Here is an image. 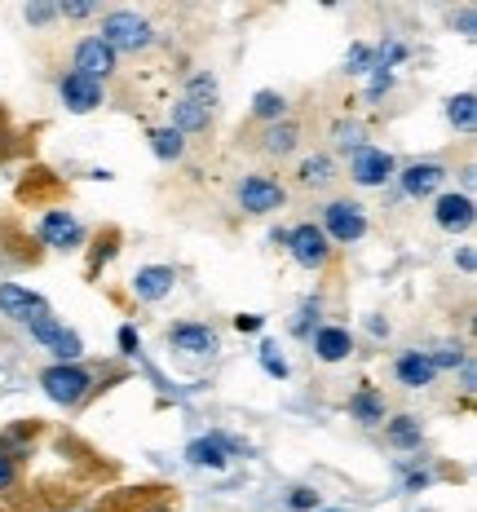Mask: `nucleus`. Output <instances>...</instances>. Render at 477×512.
Returning a JSON list of instances; mask_svg holds the SVG:
<instances>
[{
    "instance_id": "f257e3e1",
    "label": "nucleus",
    "mask_w": 477,
    "mask_h": 512,
    "mask_svg": "<svg viewBox=\"0 0 477 512\" xmlns=\"http://www.w3.org/2000/svg\"><path fill=\"white\" fill-rule=\"evenodd\" d=\"M98 40L115 53V58H120V53H142V49L155 45V27L146 23L142 14H133V9H115V14L102 18Z\"/></svg>"
},
{
    "instance_id": "f03ea898",
    "label": "nucleus",
    "mask_w": 477,
    "mask_h": 512,
    "mask_svg": "<svg viewBox=\"0 0 477 512\" xmlns=\"http://www.w3.org/2000/svg\"><path fill=\"white\" fill-rule=\"evenodd\" d=\"M40 389H45L49 402H58V407H80L93 393V371H84L80 362H53V367L40 371Z\"/></svg>"
},
{
    "instance_id": "7ed1b4c3",
    "label": "nucleus",
    "mask_w": 477,
    "mask_h": 512,
    "mask_svg": "<svg viewBox=\"0 0 477 512\" xmlns=\"http://www.w3.org/2000/svg\"><path fill=\"white\" fill-rule=\"evenodd\" d=\"M318 230L327 234V243H341V248H349V243H358L367 234V208L354 204V199H332V204L323 208V221H318Z\"/></svg>"
},
{
    "instance_id": "20e7f679",
    "label": "nucleus",
    "mask_w": 477,
    "mask_h": 512,
    "mask_svg": "<svg viewBox=\"0 0 477 512\" xmlns=\"http://www.w3.org/2000/svg\"><path fill=\"white\" fill-rule=\"evenodd\" d=\"M283 248L292 252V261L301 265V270H327L336 256V248L327 243V234L318 230L314 221H301L296 230H288V243H283Z\"/></svg>"
},
{
    "instance_id": "39448f33",
    "label": "nucleus",
    "mask_w": 477,
    "mask_h": 512,
    "mask_svg": "<svg viewBox=\"0 0 477 512\" xmlns=\"http://www.w3.org/2000/svg\"><path fill=\"white\" fill-rule=\"evenodd\" d=\"M283 204H288V190L279 186L274 177L265 173H248L239 181V208L252 212V217H265V212H279Z\"/></svg>"
},
{
    "instance_id": "423d86ee",
    "label": "nucleus",
    "mask_w": 477,
    "mask_h": 512,
    "mask_svg": "<svg viewBox=\"0 0 477 512\" xmlns=\"http://www.w3.org/2000/svg\"><path fill=\"white\" fill-rule=\"evenodd\" d=\"M349 177H354L358 186H385V181L398 177V159L389 151H380V146H358V151L349 155Z\"/></svg>"
},
{
    "instance_id": "0eeeda50",
    "label": "nucleus",
    "mask_w": 477,
    "mask_h": 512,
    "mask_svg": "<svg viewBox=\"0 0 477 512\" xmlns=\"http://www.w3.org/2000/svg\"><path fill=\"white\" fill-rule=\"evenodd\" d=\"M58 98H62V106H67L71 115H89V111H98V106L106 102V89L98 80L80 76V71H67V76H58Z\"/></svg>"
},
{
    "instance_id": "6e6552de",
    "label": "nucleus",
    "mask_w": 477,
    "mask_h": 512,
    "mask_svg": "<svg viewBox=\"0 0 477 512\" xmlns=\"http://www.w3.org/2000/svg\"><path fill=\"white\" fill-rule=\"evenodd\" d=\"M71 62H76L71 71H80V76H89V80H98V84L120 71V58H115V53L106 49L98 36H84L80 45H76V53H71Z\"/></svg>"
},
{
    "instance_id": "1a4fd4ad",
    "label": "nucleus",
    "mask_w": 477,
    "mask_h": 512,
    "mask_svg": "<svg viewBox=\"0 0 477 512\" xmlns=\"http://www.w3.org/2000/svg\"><path fill=\"white\" fill-rule=\"evenodd\" d=\"M168 349L182 358H212L217 354V332L208 323H177L168 327Z\"/></svg>"
},
{
    "instance_id": "9d476101",
    "label": "nucleus",
    "mask_w": 477,
    "mask_h": 512,
    "mask_svg": "<svg viewBox=\"0 0 477 512\" xmlns=\"http://www.w3.org/2000/svg\"><path fill=\"white\" fill-rule=\"evenodd\" d=\"M473 217H477V212H473V195H469V190H460V195H455V190H442L438 204H433V221H438L447 234L473 230Z\"/></svg>"
},
{
    "instance_id": "9b49d317",
    "label": "nucleus",
    "mask_w": 477,
    "mask_h": 512,
    "mask_svg": "<svg viewBox=\"0 0 477 512\" xmlns=\"http://www.w3.org/2000/svg\"><path fill=\"white\" fill-rule=\"evenodd\" d=\"M36 234H40V243L45 248H58V252H71V248H80L84 243V226L71 212H45L40 217V226H36Z\"/></svg>"
},
{
    "instance_id": "f8f14e48",
    "label": "nucleus",
    "mask_w": 477,
    "mask_h": 512,
    "mask_svg": "<svg viewBox=\"0 0 477 512\" xmlns=\"http://www.w3.org/2000/svg\"><path fill=\"white\" fill-rule=\"evenodd\" d=\"M398 186H402V195H411V199H433L442 186H447V168L433 164V159H424V164H407L398 173Z\"/></svg>"
},
{
    "instance_id": "ddd939ff",
    "label": "nucleus",
    "mask_w": 477,
    "mask_h": 512,
    "mask_svg": "<svg viewBox=\"0 0 477 512\" xmlns=\"http://www.w3.org/2000/svg\"><path fill=\"white\" fill-rule=\"evenodd\" d=\"M49 301L40 292H31L23 283H0V314L5 318H18V323H27V318L45 314Z\"/></svg>"
},
{
    "instance_id": "4468645a",
    "label": "nucleus",
    "mask_w": 477,
    "mask_h": 512,
    "mask_svg": "<svg viewBox=\"0 0 477 512\" xmlns=\"http://www.w3.org/2000/svg\"><path fill=\"white\" fill-rule=\"evenodd\" d=\"M173 287H177V270H173V265H142V270L133 274V296H137V301H146V305L164 301Z\"/></svg>"
},
{
    "instance_id": "2eb2a0df",
    "label": "nucleus",
    "mask_w": 477,
    "mask_h": 512,
    "mask_svg": "<svg viewBox=\"0 0 477 512\" xmlns=\"http://www.w3.org/2000/svg\"><path fill=\"white\" fill-rule=\"evenodd\" d=\"M394 376H398V384H407V389H429V384L438 380V371L424 358V349H402L394 358Z\"/></svg>"
},
{
    "instance_id": "dca6fc26",
    "label": "nucleus",
    "mask_w": 477,
    "mask_h": 512,
    "mask_svg": "<svg viewBox=\"0 0 477 512\" xmlns=\"http://www.w3.org/2000/svg\"><path fill=\"white\" fill-rule=\"evenodd\" d=\"M314 340V358L318 362H345L349 354H354V336H349V327H318V332L310 336Z\"/></svg>"
},
{
    "instance_id": "f3484780",
    "label": "nucleus",
    "mask_w": 477,
    "mask_h": 512,
    "mask_svg": "<svg viewBox=\"0 0 477 512\" xmlns=\"http://www.w3.org/2000/svg\"><path fill=\"white\" fill-rule=\"evenodd\" d=\"M186 464L221 473V468L230 464V455H226V446H221V437H217V433H208V437H195V442L186 446Z\"/></svg>"
},
{
    "instance_id": "a211bd4d",
    "label": "nucleus",
    "mask_w": 477,
    "mask_h": 512,
    "mask_svg": "<svg viewBox=\"0 0 477 512\" xmlns=\"http://www.w3.org/2000/svg\"><path fill=\"white\" fill-rule=\"evenodd\" d=\"M296 142H301V124H296V120H279V124H270V128L261 133V151L274 155V159L292 155Z\"/></svg>"
},
{
    "instance_id": "6ab92c4d",
    "label": "nucleus",
    "mask_w": 477,
    "mask_h": 512,
    "mask_svg": "<svg viewBox=\"0 0 477 512\" xmlns=\"http://www.w3.org/2000/svg\"><path fill=\"white\" fill-rule=\"evenodd\" d=\"M385 437L394 451H420L424 429H420L416 415H394V420H385Z\"/></svg>"
},
{
    "instance_id": "aec40b11",
    "label": "nucleus",
    "mask_w": 477,
    "mask_h": 512,
    "mask_svg": "<svg viewBox=\"0 0 477 512\" xmlns=\"http://www.w3.org/2000/svg\"><path fill=\"white\" fill-rule=\"evenodd\" d=\"M349 415H354L358 424H385V393L363 384V389L349 398Z\"/></svg>"
},
{
    "instance_id": "412c9836",
    "label": "nucleus",
    "mask_w": 477,
    "mask_h": 512,
    "mask_svg": "<svg viewBox=\"0 0 477 512\" xmlns=\"http://www.w3.org/2000/svg\"><path fill=\"white\" fill-rule=\"evenodd\" d=\"M173 128H177V133H208V128H212V111H208V106H199V102H177L173 106Z\"/></svg>"
},
{
    "instance_id": "4be33fe9",
    "label": "nucleus",
    "mask_w": 477,
    "mask_h": 512,
    "mask_svg": "<svg viewBox=\"0 0 477 512\" xmlns=\"http://www.w3.org/2000/svg\"><path fill=\"white\" fill-rule=\"evenodd\" d=\"M146 137H151V151H155L159 159H164V164H177V159L186 155V137L177 133L173 124H164V128H151V133H146Z\"/></svg>"
},
{
    "instance_id": "5701e85b",
    "label": "nucleus",
    "mask_w": 477,
    "mask_h": 512,
    "mask_svg": "<svg viewBox=\"0 0 477 512\" xmlns=\"http://www.w3.org/2000/svg\"><path fill=\"white\" fill-rule=\"evenodd\" d=\"M252 115H257L261 124L288 120V98H283V93H274V89H261L257 98H252Z\"/></svg>"
},
{
    "instance_id": "b1692460",
    "label": "nucleus",
    "mask_w": 477,
    "mask_h": 512,
    "mask_svg": "<svg viewBox=\"0 0 477 512\" xmlns=\"http://www.w3.org/2000/svg\"><path fill=\"white\" fill-rule=\"evenodd\" d=\"M424 358L433 362V371H460V367H464V358H469V354H464L460 340H438L433 349H424Z\"/></svg>"
},
{
    "instance_id": "393cba45",
    "label": "nucleus",
    "mask_w": 477,
    "mask_h": 512,
    "mask_svg": "<svg viewBox=\"0 0 477 512\" xmlns=\"http://www.w3.org/2000/svg\"><path fill=\"white\" fill-rule=\"evenodd\" d=\"M447 120H451V128H460V133H473L477 128V98L473 93H455L447 102Z\"/></svg>"
},
{
    "instance_id": "a878e982",
    "label": "nucleus",
    "mask_w": 477,
    "mask_h": 512,
    "mask_svg": "<svg viewBox=\"0 0 477 512\" xmlns=\"http://www.w3.org/2000/svg\"><path fill=\"white\" fill-rule=\"evenodd\" d=\"M332 173H336L332 155H310V159H301V168H296V181H301V186H327Z\"/></svg>"
},
{
    "instance_id": "bb28decb",
    "label": "nucleus",
    "mask_w": 477,
    "mask_h": 512,
    "mask_svg": "<svg viewBox=\"0 0 477 512\" xmlns=\"http://www.w3.org/2000/svg\"><path fill=\"white\" fill-rule=\"evenodd\" d=\"M332 142H336V151L354 155L358 146H367V128L358 124V120H336L332 124Z\"/></svg>"
},
{
    "instance_id": "cd10ccee",
    "label": "nucleus",
    "mask_w": 477,
    "mask_h": 512,
    "mask_svg": "<svg viewBox=\"0 0 477 512\" xmlns=\"http://www.w3.org/2000/svg\"><path fill=\"white\" fill-rule=\"evenodd\" d=\"M27 336L31 340H36V345H53V340H58V332H62V318L58 314H53V309H45V314H36V318H27Z\"/></svg>"
},
{
    "instance_id": "c85d7f7f",
    "label": "nucleus",
    "mask_w": 477,
    "mask_h": 512,
    "mask_svg": "<svg viewBox=\"0 0 477 512\" xmlns=\"http://www.w3.org/2000/svg\"><path fill=\"white\" fill-rule=\"evenodd\" d=\"M318 314H323V301H318V296H310V301H305L301 309H296V314H292V336L296 340H310L314 332H318Z\"/></svg>"
},
{
    "instance_id": "c756f323",
    "label": "nucleus",
    "mask_w": 477,
    "mask_h": 512,
    "mask_svg": "<svg viewBox=\"0 0 477 512\" xmlns=\"http://www.w3.org/2000/svg\"><path fill=\"white\" fill-rule=\"evenodd\" d=\"M217 76H208V71H195V76L186 80V102H199L212 111V102H217Z\"/></svg>"
},
{
    "instance_id": "7c9ffc66",
    "label": "nucleus",
    "mask_w": 477,
    "mask_h": 512,
    "mask_svg": "<svg viewBox=\"0 0 477 512\" xmlns=\"http://www.w3.org/2000/svg\"><path fill=\"white\" fill-rule=\"evenodd\" d=\"M257 362H261V371H265L270 380H288V358L279 354V345H274V340H261Z\"/></svg>"
},
{
    "instance_id": "2f4dec72",
    "label": "nucleus",
    "mask_w": 477,
    "mask_h": 512,
    "mask_svg": "<svg viewBox=\"0 0 477 512\" xmlns=\"http://www.w3.org/2000/svg\"><path fill=\"white\" fill-rule=\"evenodd\" d=\"M49 354H58V362H80V354H84V340H80V332L62 327L58 340L49 345Z\"/></svg>"
},
{
    "instance_id": "473e14b6",
    "label": "nucleus",
    "mask_w": 477,
    "mask_h": 512,
    "mask_svg": "<svg viewBox=\"0 0 477 512\" xmlns=\"http://www.w3.org/2000/svg\"><path fill=\"white\" fill-rule=\"evenodd\" d=\"M283 508H288V512H318V508H323V499H318L314 486H292L288 499H283Z\"/></svg>"
},
{
    "instance_id": "72a5a7b5",
    "label": "nucleus",
    "mask_w": 477,
    "mask_h": 512,
    "mask_svg": "<svg viewBox=\"0 0 477 512\" xmlns=\"http://www.w3.org/2000/svg\"><path fill=\"white\" fill-rule=\"evenodd\" d=\"M398 84L394 71H367V102H380Z\"/></svg>"
},
{
    "instance_id": "f704fd0d",
    "label": "nucleus",
    "mask_w": 477,
    "mask_h": 512,
    "mask_svg": "<svg viewBox=\"0 0 477 512\" xmlns=\"http://www.w3.org/2000/svg\"><path fill=\"white\" fill-rule=\"evenodd\" d=\"M345 71H349V76H367V71H371V45H349Z\"/></svg>"
},
{
    "instance_id": "c9c22d12",
    "label": "nucleus",
    "mask_w": 477,
    "mask_h": 512,
    "mask_svg": "<svg viewBox=\"0 0 477 512\" xmlns=\"http://www.w3.org/2000/svg\"><path fill=\"white\" fill-rule=\"evenodd\" d=\"M93 14H98V5H93V0H62V5H58V18H71V23L93 18Z\"/></svg>"
},
{
    "instance_id": "e433bc0d",
    "label": "nucleus",
    "mask_w": 477,
    "mask_h": 512,
    "mask_svg": "<svg viewBox=\"0 0 477 512\" xmlns=\"http://www.w3.org/2000/svg\"><path fill=\"white\" fill-rule=\"evenodd\" d=\"M23 18L31 27H45V23H53L58 18V5H45V0H31V5L23 9Z\"/></svg>"
},
{
    "instance_id": "4c0bfd02",
    "label": "nucleus",
    "mask_w": 477,
    "mask_h": 512,
    "mask_svg": "<svg viewBox=\"0 0 477 512\" xmlns=\"http://www.w3.org/2000/svg\"><path fill=\"white\" fill-rule=\"evenodd\" d=\"M14 486H18V460H9V455L0 451V495H9Z\"/></svg>"
},
{
    "instance_id": "58836bf2",
    "label": "nucleus",
    "mask_w": 477,
    "mask_h": 512,
    "mask_svg": "<svg viewBox=\"0 0 477 512\" xmlns=\"http://www.w3.org/2000/svg\"><path fill=\"white\" fill-rule=\"evenodd\" d=\"M120 354H124V358H137V354H142V336H137V327H129V323L120 327Z\"/></svg>"
},
{
    "instance_id": "ea45409f",
    "label": "nucleus",
    "mask_w": 477,
    "mask_h": 512,
    "mask_svg": "<svg viewBox=\"0 0 477 512\" xmlns=\"http://www.w3.org/2000/svg\"><path fill=\"white\" fill-rule=\"evenodd\" d=\"M424 486H433V473H424V468H411L407 482H402V490H407V495H420Z\"/></svg>"
},
{
    "instance_id": "a19ab883",
    "label": "nucleus",
    "mask_w": 477,
    "mask_h": 512,
    "mask_svg": "<svg viewBox=\"0 0 477 512\" xmlns=\"http://www.w3.org/2000/svg\"><path fill=\"white\" fill-rule=\"evenodd\" d=\"M451 23H455V27H460V31H464V36H473V31H477V9H473V5H464V9H460V14H455V18H451Z\"/></svg>"
},
{
    "instance_id": "79ce46f5",
    "label": "nucleus",
    "mask_w": 477,
    "mask_h": 512,
    "mask_svg": "<svg viewBox=\"0 0 477 512\" xmlns=\"http://www.w3.org/2000/svg\"><path fill=\"white\" fill-rule=\"evenodd\" d=\"M261 327H265V318H261V314H239V318H235V332H243V336L261 332Z\"/></svg>"
},
{
    "instance_id": "37998d69",
    "label": "nucleus",
    "mask_w": 477,
    "mask_h": 512,
    "mask_svg": "<svg viewBox=\"0 0 477 512\" xmlns=\"http://www.w3.org/2000/svg\"><path fill=\"white\" fill-rule=\"evenodd\" d=\"M460 384H464V389H477V367H473V358H464V367H460Z\"/></svg>"
},
{
    "instance_id": "c03bdc74",
    "label": "nucleus",
    "mask_w": 477,
    "mask_h": 512,
    "mask_svg": "<svg viewBox=\"0 0 477 512\" xmlns=\"http://www.w3.org/2000/svg\"><path fill=\"white\" fill-rule=\"evenodd\" d=\"M455 261H460L464 274H473V265H477V261H473V248H460V256H455Z\"/></svg>"
},
{
    "instance_id": "a18cd8bd",
    "label": "nucleus",
    "mask_w": 477,
    "mask_h": 512,
    "mask_svg": "<svg viewBox=\"0 0 477 512\" xmlns=\"http://www.w3.org/2000/svg\"><path fill=\"white\" fill-rule=\"evenodd\" d=\"M367 332L380 340V336H389V323H380V318H367Z\"/></svg>"
},
{
    "instance_id": "49530a36",
    "label": "nucleus",
    "mask_w": 477,
    "mask_h": 512,
    "mask_svg": "<svg viewBox=\"0 0 477 512\" xmlns=\"http://www.w3.org/2000/svg\"><path fill=\"white\" fill-rule=\"evenodd\" d=\"M318 512H345V508H318Z\"/></svg>"
},
{
    "instance_id": "de8ad7c7",
    "label": "nucleus",
    "mask_w": 477,
    "mask_h": 512,
    "mask_svg": "<svg viewBox=\"0 0 477 512\" xmlns=\"http://www.w3.org/2000/svg\"><path fill=\"white\" fill-rule=\"evenodd\" d=\"M62 512H67V508H62Z\"/></svg>"
}]
</instances>
